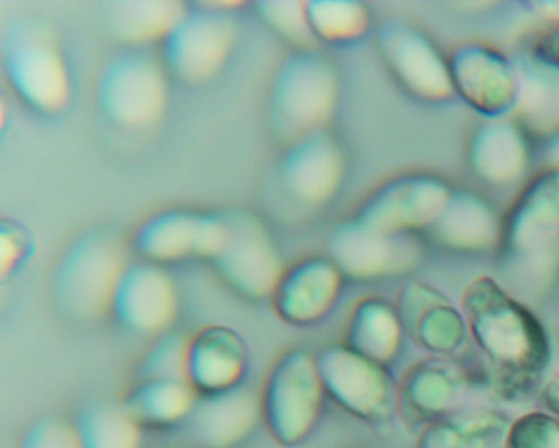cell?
Returning a JSON list of instances; mask_svg holds the SVG:
<instances>
[{"label": "cell", "mask_w": 559, "mask_h": 448, "mask_svg": "<svg viewBox=\"0 0 559 448\" xmlns=\"http://www.w3.org/2000/svg\"><path fill=\"white\" fill-rule=\"evenodd\" d=\"M462 307L469 330L492 364L496 386L506 398L536 387L548 358L538 320L490 278L467 286Z\"/></svg>", "instance_id": "obj_1"}, {"label": "cell", "mask_w": 559, "mask_h": 448, "mask_svg": "<svg viewBox=\"0 0 559 448\" xmlns=\"http://www.w3.org/2000/svg\"><path fill=\"white\" fill-rule=\"evenodd\" d=\"M128 261L123 244L111 233L92 232L75 239L52 270L51 293L58 309L74 321L109 311L115 284Z\"/></svg>", "instance_id": "obj_2"}, {"label": "cell", "mask_w": 559, "mask_h": 448, "mask_svg": "<svg viewBox=\"0 0 559 448\" xmlns=\"http://www.w3.org/2000/svg\"><path fill=\"white\" fill-rule=\"evenodd\" d=\"M325 396L316 356L299 349L278 355L265 375L259 399L271 438L285 448L306 441L319 423Z\"/></svg>", "instance_id": "obj_3"}, {"label": "cell", "mask_w": 559, "mask_h": 448, "mask_svg": "<svg viewBox=\"0 0 559 448\" xmlns=\"http://www.w3.org/2000/svg\"><path fill=\"white\" fill-rule=\"evenodd\" d=\"M316 362L325 394L356 418L378 424L396 411L397 385L386 366L346 344L325 347Z\"/></svg>", "instance_id": "obj_4"}, {"label": "cell", "mask_w": 559, "mask_h": 448, "mask_svg": "<svg viewBox=\"0 0 559 448\" xmlns=\"http://www.w3.org/2000/svg\"><path fill=\"white\" fill-rule=\"evenodd\" d=\"M166 81L164 68L153 56L135 50L123 52L100 75L99 103L107 116L120 125H152L166 106Z\"/></svg>", "instance_id": "obj_5"}, {"label": "cell", "mask_w": 559, "mask_h": 448, "mask_svg": "<svg viewBox=\"0 0 559 448\" xmlns=\"http://www.w3.org/2000/svg\"><path fill=\"white\" fill-rule=\"evenodd\" d=\"M178 310V288L166 267L138 258L128 261L109 304V313L121 328L156 338L171 330Z\"/></svg>", "instance_id": "obj_6"}, {"label": "cell", "mask_w": 559, "mask_h": 448, "mask_svg": "<svg viewBox=\"0 0 559 448\" xmlns=\"http://www.w3.org/2000/svg\"><path fill=\"white\" fill-rule=\"evenodd\" d=\"M225 231L224 215L169 210L143 221L130 246L138 259L163 267L189 259L209 261L221 246Z\"/></svg>", "instance_id": "obj_7"}, {"label": "cell", "mask_w": 559, "mask_h": 448, "mask_svg": "<svg viewBox=\"0 0 559 448\" xmlns=\"http://www.w3.org/2000/svg\"><path fill=\"white\" fill-rule=\"evenodd\" d=\"M10 84L31 108L43 114L61 111L71 95L68 67L51 40L38 30L17 32L5 58Z\"/></svg>", "instance_id": "obj_8"}, {"label": "cell", "mask_w": 559, "mask_h": 448, "mask_svg": "<svg viewBox=\"0 0 559 448\" xmlns=\"http://www.w3.org/2000/svg\"><path fill=\"white\" fill-rule=\"evenodd\" d=\"M225 217L224 239L207 262L239 295L252 299L271 296L283 270L271 241L253 221L238 215Z\"/></svg>", "instance_id": "obj_9"}, {"label": "cell", "mask_w": 559, "mask_h": 448, "mask_svg": "<svg viewBox=\"0 0 559 448\" xmlns=\"http://www.w3.org/2000/svg\"><path fill=\"white\" fill-rule=\"evenodd\" d=\"M249 367L248 345L234 328L210 323L188 337L185 380L198 397L243 387Z\"/></svg>", "instance_id": "obj_10"}, {"label": "cell", "mask_w": 559, "mask_h": 448, "mask_svg": "<svg viewBox=\"0 0 559 448\" xmlns=\"http://www.w3.org/2000/svg\"><path fill=\"white\" fill-rule=\"evenodd\" d=\"M343 271L334 259L312 256L283 269L272 291L274 313L285 323H318L337 304Z\"/></svg>", "instance_id": "obj_11"}, {"label": "cell", "mask_w": 559, "mask_h": 448, "mask_svg": "<svg viewBox=\"0 0 559 448\" xmlns=\"http://www.w3.org/2000/svg\"><path fill=\"white\" fill-rule=\"evenodd\" d=\"M233 40L230 22L216 11L185 13L165 38V62L177 76L202 82L224 63Z\"/></svg>", "instance_id": "obj_12"}, {"label": "cell", "mask_w": 559, "mask_h": 448, "mask_svg": "<svg viewBox=\"0 0 559 448\" xmlns=\"http://www.w3.org/2000/svg\"><path fill=\"white\" fill-rule=\"evenodd\" d=\"M463 386L462 373L453 363L437 356L423 359L397 385L396 412L408 424L425 427L455 409Z\"/></svg>", "instance_id": "obj_13"}, {"label": "cell", "mask_w": 559, "mask_h": 448, "mask_svg": "<svg viewBox=\"0 0 559 448\" xmlns=\"http://www.w3.org/2000/svg\"><path fill=\"white\" fill-rule=\"evenodd\" d=\"M258 413L259 400L243 386L198 397L182 428L195 448H233L250 434Z\"/></svg>", "instance_id": "obj_14"}, {"label": "cell", "mask_w": 559, "mask_h": 448, "mask_svg": "<svg viewBox=\"0 0 559 448\" xmlns=\"http://www.w3.org/2000/svg\"><path fill=\"white\" fill-rule=\"evenodd\" d=\"M404 331L425 350L445 353L463 337L459 313L435 288L423 283L406 285L396 305Z\"/></svg>", "instance_id": "obj_15"}, {"label": "cell", "mask_w": 559, "mask_h": 448, "mask_svg": "<svg viewBox=\"0 0 559 448\" xmlns=\"http://www.w3.org/2000/svg\"><path fill=\"white\" fill-rule=\"evenodd\" d=\"M442 191L433 182L413 179L391 186L362 213L361 223L381 233L419 227L439 216Z\"/></svg>", "instance_id": "obj_16"}, {"label": "cell", "mask_w": 559, "mask_h": 448, "mask_svg": "<svg viewBox=\"0 0 559 448\" xmlns=\"http://www.w3.org/2000/svg\"><path fill=\"white\" fill-rule=\"evenodd\" d=\"M197 399L182 378H138L121 402L143 429L166 431L182 427Z\"/></svg>", "instance_id": "obj_17"}, {"label": "cell", "mask_w": 559, "mask_h": 448, "mask_svg": "<svg viewBox=\"0 0 559 448\" xmlns=\"http://www.w3.org/2000/svg\"><path fill=\"white\" fill-rule=\"evenodd\" d=\"M404 327L396 307L380 296L362 297L347 321V342L362 356L388 366L399 355Z\"/></svg>", "instance_id": "obj_18"}, {"label": "cell", "mask_w": 559, "mask_h": 448, "mask_svg": "<svg viewBox=\"0 0 559 448\" xmlns=\"http://www.w3.org/2000/svg\"><path fill=\"white\" fill-rule=\"evenodd\" d=\"M507 420L484 410H452L421 428L416 448H502Z\"/></svg>", "instance_id": "obj_19"}, {"label": "cell", "mask_w": 559, "mask_h": 448, "mask_svg": "<svg viewBox=\"0 0 559 448\" xmlns=\"http://www.w3.org/2000/svg\"><path fill=\"white\" fill-rule=\"evenodd\" d=\"M73 424L81 448H140L143 428L121 401L88 402L78 411Z\"/></svg>", "instance_id": "obj_20"}, {"label": "cell", "mask_w": 559, "mask_h": 448, "mask_svg": "<svg viewBox=\"0 0 559 448\" xmlns=\"http://www.w3.org/2000/svg\"><path fill=\"white\" fill-rule=\"evenodd\" d=\"M383 46L395 71L414 91L423 95L442 91L440 62L430 46L414 31L389 27Z\"/></svg>", "instance_id": "obj_21"}, {"label": "cell", "mask_w": 559, "mask_h": 448, "mask_svg": "<svg viewBox=\"0 0 559 448\" xmlns=\"http://www.w3.org/2000/svg\"><path fill=\"white\" fill-rule=\"evenodd\" d=\"M391 236L361 222L347 226L335 237L334 261L343 272L361 278L390 271L397 256Z\"/></svg>", "instance_id": "obj_22"}, {"label": "cell", "mask_w": 559, "mask_h": 448, "mask_svg": "<svg viewBox=\"0 0 559 448\" xmlns=\"http://www.w3.org/2000/svg\"><path fill=\"white\" fill-rule=\"evenodd\" d=\"M331 80L319 62L292 63L283 73L278 101L283 114L297 123L320 117L330 102Z\"/></svg>", "instance_id": "obj_23"}, {"label": "cell", "mask_w": 559, "mask_h": 448, "mask_svg": "<svg viewBox=\"0 0 559 448\" xmlns=\"http://www.w3.org/2000/svg\"><path fill=\"white\" fill-rule=\"evenodd\" d=\"M338 157L326 140L312 139L292 152L286 175L292 187L307 199L325 197L338 176Z\"/></svg>", "instance_id": "obj_24"}, {"label": "cell", "mask_w": 559, "mask_h": 448, "mask_svg": "<svg viewBox=\"0 0 559 448\" xmlns=\"http://www.w3.org/2000/svg\"><path fill=\"white\" fill-rule=\"evenodd\" d=\"M186 12L174 2H136L117 12L116 28L129 40L144 42L165 36Z\"/></svg>", "instance_id": "obj_25"}, {"label": "cell", "mask_w": 559, "mask_h": 448, "mask_svg": "<svg viewBox=\"0 0 559 448\" xmlns=\"http://www.w3.org/2000/svg\"><path fill=\"white\" fill-rule=\"evenodd\" d=\"M188 337L173 330L156 338L143 354L138 378H182Z\"/></svg>", "instance_id": "obj_26"}, {"label": "cell", "mask_w": 559, "mask_h": 448, "mask_svg": "<svg viewBox=\"0 0 559 448\" xmlns=\"http://www.w3.org/2000/svg\"><path fill=\"white\" fill-rule=\"evenodd\" d=\"M308 19L322 36L334 40L356 37L365 27L366 16L353 2L320 1L312 3Z\"/></svg>", "instance_id": "obj_27"}, {"label": "cell", "mask_w": 559, "mask_h": 448, "mask_svg": "<svg viewBox=\"0 0 559 448\" xmlns=\"http://www.w3.org/2000/svg\"><path fill=\"white\" fill-rule=\"evenodd\" d=\"M503 448H559V420L531 412L509 426Z\"/></svg>", "instance_id": "obj_28"}, {"label": "cell", "mask_w": 559, "mask_h": 448, "mask_svg": "<svg viewBox=\"0 0 559 448\" xmlns=\"http://www.w3.org/2000/svg\"><path fill=\"white\" fill-rule=\"evenodd\" d=\"M35 256L32 235L14 222L0 226V278L12 281L28 268Z\"/></svg>", "instance_id": "obj_29"}, {"label": "cell", "mask_w": 559, "mask_h": 448, "mask_svg": "<svg viewBox=\"0 0 559 448\" xmlns=\"http://www.w3.org/2000/svg\"><path fill=\"white\" fill-rule=\"evenodd\" d=\"M17 448H81L73 421L44 416L23 431Z\"/></svg>", "instance_id": "obj_30"}, {"label": "cell", "mask_w": 559, "mask_h": 448, "mask_svg": "<svg viewBox=\"0 0 559 448\" xmlns=\"http://www.w3.org/2000/svg\"><path fill=\"white\" fill-rule=\"evenodd\" d=\"M544 401L546 406L557 416H559V369L547 384L544 391Z\"/></svg>", "instance_id": "obj_31"}, {"label": "cell", "mask_w": 559, "mask_h": 448, "mask_svg": "<svg viewBox=\"0 0 559 448\" xmlns=\"http://www.w3.org/2000/svg\"><path fill=\"white\" fill-rule=\"evenodd\" d=\"M195 448V447H194Z\"/></svg>", "instance_id": "obj_32"}]
</instances>
